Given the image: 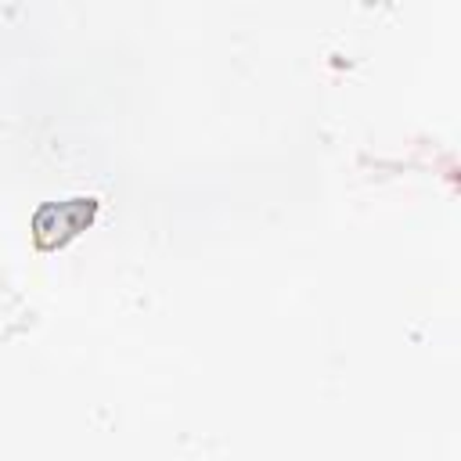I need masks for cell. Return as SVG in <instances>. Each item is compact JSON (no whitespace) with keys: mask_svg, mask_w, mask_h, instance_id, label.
<instances>
[{"mask_svg":"<svg viewBox=\"0 0 461 461\" xmlns=\"http://www.w3.org/2000/svg\"><path fill=\"white\" fill-rule=\"evenodd\" d=\"M90 216H94V202H90V198H72V202L43 205V209L36 212L32 227H47V223H54V238H50V245H58V241L72 238L83 223H90Z\"/></svg>","mask_w":461,"mask_h":461,"instance_id":"cell-1","label":"cell"}]
</instances>
